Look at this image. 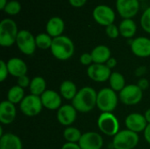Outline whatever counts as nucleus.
I'll return each instance as SVG.
<instances>
[{
  "instance_id": "obj_1",
  "label": "nucleus",
  "mask_w": 150,
  "mask_h": 149,
  "mask_svg": "<svg viewBox=\"0 0 150 149\" xmlns=\"http://www.w3.org/2000/svg\"><path fill=\"white\" fill-rule=\"evenodd\" d=\"M97 97L98 92L92 87H83L71 101L72 105L78 112L88 113L97 107Z\"/></svg>"
},
{
  "instance_id": "obj_5",
  "label": "nucleus",
  "mask_w": 150,
  "mask_h": 149,
  "mask_svg": "<svg viewBox=\"0 0 150 149\" xmlns=\"http://www.w3.org/2000/svg\"><path fill=\"white\" fill-rule=\"evenodd\" d=\"M97 124L99 131L106 136L114 137L120 132V122L112 112H102Z\"/></svg>"
},
{
  "instance_id": "obj_22",
  "label": "nucleus",
  "mask_w": 150,
  "mask_h": 149,
  "mask_svg": "<svg viewBox=\"0 0 150 149\" xmlns=\"http://www.w3.org/2000/svg\"><path fill=\"white\" fill-rule=\"evenodd\" d=\"M91 54L93 59V63L97 64H105L112 57L111 49L105 45H98L95 47L91 50Z\"/></svg>"
},
{
  "instance_id": "obj_30",
  "label": "nucleus",
  "mask_w": 150,
  "mask_h": 149,
  "mask_svg": "<svg viewBox=\"0 0 150 149\" xmlns=\"http://www.w3.org/2000/svg\"><path fill=\"white\" fill-rule=\"evenodd\" d=\"M21 4L18 1L11 0L7 3L4 11L10 16H15L21 11Z\"/></svg>"
},
{
  "instance_id": "obj_37",
  "label": "nucleus",
  "mask_w": 150,
  "mask_h": 149,
  "mask_svg": "<svg viewBox=\"0 0 150 149\" xmlns=\"http://www.w3.org/2000/svg\"><path fill=\"white\" fill-rule=\"evenodd\" d=\"M87 0H69V4L75 8H81L85 5Z\"/></svg>"
},
{
  "instance_id": "obj_41",
  "label": "nucleus",
  "mask_w": 150,
  "mask_h": 149,
  "mask_svg": "<svg viewBox=\"0 0 150 149\" xmlns=\"http://www.w3.org/2000/svg\"><path fill=\"white\" fill-rule=\"evenodd\" d=\"M143 136H144V139L145 141L150 144V124L148 125V126L146 127L145 131L143 132Z\"/></svg>"
},
{
  "instance_id": "obj_17",
  "label": "nucleus",
  "mask_w": 150,
  "mask_h": 149,
  "mask_svg": "<svg viewBox=\"0 0 150 149\" xmlns=\"http://www.w3.org/2000/svg\"><path fill=\"white\" fill-rule=\"evenodd\" d=\"M40 99L43 107L50 111L59 110L60 107L62 105V97L61 94L54 90H47L40 96Z\"/></svg>"
},
{
  "instance_id": "obj_16",
  "label": "nucleus",
  "mask_w": 150,
  "mask_h": 149,
  "mask_svg": "<svg viewBox=\"0 0 150 149\" xmlns=\"http://www.w3.org/2000/svg\"><path fill=\"white\" fill-rule=\"evenodd\" d=\"M125 125L127 126V129L139 133L144 132L149 124L144 115L139 112H133L127 116L125 119Z\"/></svg>"
},
{
  "instance_id": "obj_27",
  "label": "nucleus",
  "mask_w": 150,
  "mask_h": 149,
  "mask_svg": "<svg viewBox=\"0 0 150 149\" xmlns=\"http://www.w3.org/2000/svg\"><path fill=\"white\" fill-rule=\"evenodd\" d=\"M25 97V96L24 89L18 85H14L11 87L7 92V100L14 105L20 104Z\"/></svg>"
},
{
  "instance_id": "obj_23",
  "label": "nucleus",
  "mask_w": 150,
  "mask_h": 149,
  "mask_svg": "<svg viewBox=\"0 0 150 149\" xmlns=\"http://www.w3.org/2000/svg\"><path fill=\"white\" fill-rule=\"evenodd\" d=\"M120 33L125 39H132L137 32V25L133 18H125L119 25Z\"/></svg>"
},
{
  "instance_id": "obj_3",
  "label": "nucleus",
  "mask_w": 150,
  "mask_h": 149,
  "mask_svg": "<svg viewBox=\"0 0 150 149\" xmlns=\"http://www.w3.org/2000/svg\"><path fill=\"white\" fill-rule=\"evenodd\" d=\"M16 22L11 18H4L0 22V45L3 47H10L16 44L18 34Z\"/></svg>"
},
{
  "instance_id": "obj_33",
  "label": "nucleus",
  "mask_w": 150,
  "mask_h": 149,
  "mask_svg": "<svg viewBox=\"0 0 150 149\" xmlns=\"http://www.w3.org/2000/svg\"><path fill=\"white\" fill-rule=\"evenodd\" d=\"M9 75L10 74H9V71H8L7 63L4 61L1 60L0 61V82L1 83L4 82L7 79Z\"/></svg>"
},
{
  "instance_id": "obj_10",
  "label": "nucleus",
  "mask_w": 150,
  "mask_h": 149,
  "mask_svg": "<svg viewBox=\"0 0 150 149\" xmlns=\"http://www.w3.org/2000/svg\"><path fill=\"white\" fill-rule=\"evenodd\" d=\"M92 17L98 25L106 27L107 25L114 24L116 14L112 7L106 4H98L93 9Z\"/></svg>"
},
{
  "instance_id": "obj_11",
  "label": "nucleus",
  "mask_w": 150,
  "mask_h": 149,
  "mask_svg": "<svg viewBox=\"0 0 150 149\" xmlns=\"http://www.w3.org/2000/svg\"><path fill=\"white\" fill-rule=\"evenodd\" d=\"M116 10L120 16L125 18H133L140 11L139 0H116Z\"/></svg>"
},
{
  "instance_id": "obj_44",
  "label": "nucleus",
  "mask_w": 150,
  "mask_h": 149,
  "mask_svg": "<svg viewBox=\"0 0 150 149\" xmlns=\"http://www.w3.org/2000/svg\"><path fill=\"white\" fill-rule=\"evenodd\" d=\"M139 1L141 2V1H146V0H139Z\"/></svg>"
},
{
  "instance_id": "obj_8",
  "label": "nucleus",
  "mask_w": 150,
  "mask_h": 149,
  "mask_svg": "<svg viewBox=\"0 0 150 149\" xmlns=\"http://www.w3.org/2000/svg\"><path fill=\"white\" fill-rule=\"evenodd\" d=\"M143 97V90L137 84H127L119 93L120 101L127 106L138 105Z\"/></svg>"
},
{
  "instance_id": "obj_12",
  "label": "nucleus",
  "mask_w": 150,
  "mask_h": 149,
  "mask_svg": "<svg viewBox=\"0 0 150 149\" xmlns=\"http://www.w3.org/2000/svg\"><path fill=\"white\" fill-rule=\"evenodd\" d=\"M112 70L105 64L93 63L87 68L88 77L96 83H105L109 81Z\"/></svg>"
},
{
  "instance_id": "obj_35",
  "label": "nucleus",
  "mask_w": 150,
  "mask_h": 149,
  "mask_svg": "<svg viewBox=\"0 0 150 149\" xmlns=\"http://www.w3.org/2000/svg\"><path fill=\"white\" fill-rule=\"evenodd\" d=\"M30 83H31V79H30L29 76H27L26 75H25V76H20V77H18V78H17V85L20 86V87L23 88V89H25V88H29Z\"/></svg>"
},
{
  "instance_id": "obj_7",
  "label": "nucleus",
  "mask_w": 150,
  "mask_h": 149,
  "mask_svg": "<svg viewBox=\"0 0 150 149\" xmlns=\"http://www.w3.org/2000/svg\"><path fill=\"white\" fill-rule=\"evenodd\" d=\"M16 45L22 54L28 56L33 55L37 48L35 37L31 32L25 29L19 30L16 40Z\"/></svg>"
},
{
  "instance_id": "obj_15",
  "label": "nucleus",
  "mask_w": 150,
  "mask_h": 149,
  "mask_svg": "<svg viewBox=\"0 0 150 149\" xmlns=\"http://www.w3.org/2000/svg\"><path fill=\"white\" fill-rule=\"evenodd\" d=\"M77 111L72 105H63L57 110L56 117L58 122L66 127L71 126V125L76 120Z\"/></svg>"
},
{
  "instance_id": "obj_25",
  "label": "nucleus",
  "mask_w": 150,
  "mask_h": 149,
  "mask_svg": "<svg viewBox=\"0 0 150 149\" xmlns=\"http://www.w3.org/2000/svg\"><path fill=\"white\" fill-rule=\"evenodd\" d=\"M29 90L31 94L40 97L47 90V83L42 76H34L31 79V83L29 86Z\"/></svg>"
},
{
  "instance_id": "obj_34",
  "label": "nucleus",
  "mask_w": 150,
  "mask_h": 149,
  "mask_svg": "<svg viewBox=\"0 0 150 149\" xmlns=\"http://www.w3.org/2000/svg\"><path fill=\"white\" fill-rule=\"evenodd\" d=\"M80 63L83 66H91V64H93V59H92V56L91 54V53H83L81 54L80 56Z\"/></svg>"
},
{
  "instance_id": "obj_13",
  "label": "nucleus",
  "mask_w": 150,
  "mask_h": 149,
  "mask_svg": "<svg viewBox=\"0 0 150 149\" xmlns=\"http://www.w3.org/2000/svg\"><path fill=\"white\" fill-rule=\"evenodd\" d=\"M78 145L82 149H101L104 146V139L97 132H86L83 133Z\"/></svg>"
},
{
  "instance_id": "obj_36",
  "label": "nucleus",
  "mask_w": 150,
  "mask_h": 149,
  "mask_svg": "<svg viewBox=\"0 0 150 149\" xmlns=\"http://www.w3.org/2000/svg\"><path fill=\"white\" fill-rule=\"evenodd\" d=\"M137 85L140 87V89L142 90H148L149 89V82L148 81V79H146V78H140L139 80H138V82H137Z\"/></svg>"
},
{
  "instance_id": "obj_18",
  "label": "nucleus",
  "mask_w": 150,
  "mask_h": 149,
  "mask_svg": "<svg viewBox=\"0 0 150 149\" xmlns=\"http://www.w3.org/2000/svg\"><path fill=\"white\" fill-rule=\"evenodd\" d=\"M17 116V110L14 104L4 100L0 104V122L3 125H10L14 122Z\"/></svg>"
},
{
  "instance_id": "obj_21",
  "label": "nucleus",
  "mask_w": 150,
  "mask_h": 149,
  "mask_svg": "<svg viewBox=\"0 0 150 149\" xmlns=\"http://www.w3.org/2000/svg\"><path fill=\"white\" fill-rule=\"evenodd\" d=\"M0 149H23L21 139L11 133H6L0 137Z\"/></svg>"
},
{
  "instance_id": "obj_28",
  "label": "nucleus",
  "mask_w": 150,
  "mask_h": 149,
  "mask_svg": "<svg viewBox=\"0 0 150 149\" xmlns=\"http://www.w3.org/2000/svg\"><path fill=\"white\" fill-rule=\"evenodd\" d=\"M82 135L81 131L74 126H68L63 131V138L66 142L69 143H78Z\"/></svg>"
},
{
  "instance_id": "obj_24",
  "label": "nucleus",
  "mask_w": 150,
  "mask_h": 149,
  "mask_svg": "<svg viewBox=\"0 0 150 149\" xmlns=\"http://www.w3.org/2000/svg\"><path fill=\"white\" fill-rule=\"evenodd\" d=\"M59 91L62 98L68 101H72L77 94L78 90L74 82L70 80H66L61 83Z\"/></svg>"
},
{
  "instance_id": "obj_38",
  "label": "nucleus",
  "mask_w": 150,
  "mask_h": 149,
  "mask_svg": "<svg viewBox=\"0 0 150 149\" xmlns=\"http://www.w3.org/2000/svg\"><path fill=\"white\" fill-rule=\"evenodd\" d=\"M61 149H82L80 148V146L78 145V143H69V142H66L62 145Z\"/></svg>"
},
{
  "instance_id": "obj_6",
  "label": "nucleus",
  "mask_w": 150,
  "mask_h": 149,
  "mask_svg": "<svg viewBox=\"0 0 150 149\" xmlns=\"http://www.w3.org/2000/svg\"><path fill=\"white\" fill-rule=\"evenodd\" d=\"M140 137L138 133L128 129L120 131L112 140L114 149H134L138 145Z\"/></svg>"
},
{
  "instance_id": "obj_39",
  "label": "nucleus",
  "mask_w": 150,
  "mask_h": 149,
  "mask_svg": "<svg viewBox=\"0 0 150 149\" xmlns=\"http://www.w3.org/2000/svg\"><path fill=\"white\" fill-rule=\"evenodd\" d=\"M117 64H118V61H117V60L114 58V57H111L107 61H106V63H105V65L112 70V68H114L116 66H117Z\"/></svg>"
},
{
  "instance_id": "obj_20",
  "label": "nucleus",
  "mask_w": 150,
  "mask_h": 149,
  "mask_svg": "<svg viewBox=\"0 0 150 149\" xmlns=\"http://www.w3.org/2000/svg\"><path fill=\"white\" fill-rule=\"evenodd\" d=\"M65 30V23L61 17H52L46 24V32L49 34L53 39L63 35Z\"/></svg>"
},
{
  "instance_id": "obj_26",
  "label": "nucleus",
  "mask_w": 150,
  "mask_h": 149,
  "mask_svg": "<svg viewBox=\"0 0 150 149\" xmlns=\"http://www.w3.org/2000/svg\"><path fill=\"white\" fill-rule=\"evenodd\" d=\"M110 88L116 92H120L126 87V79L122 74L120 72H112L109 78Z\"/></svg>"
},
{
  "instance_id": "obj_42",
  "label": "nucleus",
  "mask_w": 150,
  "mask_h": 149,
  "mask_svg": "<svg viewBox=\"0 0 150 149\" xmlns=\"http://www.w3.org/2000/svg\"><path fill=\"white\" fill-rule=\"evenodd\" d=\"M143 115H144V117H145V119H146L148 124H150V108L149 109H148V110L145 112V113H144Z\"/></svg>"
},
{
  "instance_id": "obj_9",
  "label": "nucleus",
  "mask_w": 150,
  "mask_h": 149,
  "mask_svg": "<svg viewBox=\"0 0 150 149\" xmlns=\"http://www.w3.org/2000/svg\"><path fill=\"white\" fill-rule=\"evenodd\" d=\"M19 109L21 112L27 117H35L39 115L43 109L40 97L33 94L25 96L19 104Z\"/></svg>"
},
{
  "instance_id": "obj_40",
  "label": "nucleus",
  "mask_w": 150,
  "mask_h": 149,
  "mask_svg": "<svg viewBox=\"0 0 150 149\" xmlns=\"http://www.w3.org/2000/svg\"><path fill=\"white\" fill-rule=\"evenodd\" d=\"M146 72H147V68H146V67H144V66H141V67H139V68H136V70H135V76H138V77L142 78V76L146 74Z\"/></svg>"
},
{
  "instance_id": "obj_4",
  "label": "nucleus",
  "mask_w": 150,
  "mask_h": 149,
  "mask_svg": "<svg viewBox=\"0 0 150 149\" xmlns=\"http://www.w3.org/2000/svg\"><path fill=\"white\" fill-rule=\"evenodd\" d=\"M117 92L111 88H103L98 92L97 107L101 112H113L119 104Z\"/></svg>"
},
{
  "instance_id": "obj_19",
  "label": "nucleus",
  "mask_w": 150,
  "mask_h": 149,
  "mask_svg": "<svg viewBox=\"0 0 150 149\" xmlns=\"http://www.w3.org/2000/svg\"><path fill=\"white\" fill-rule=\"evenodd\" d=\"M6 63H7L9 74L11 76L18 78L27 74L28 71L27 65L22 59L18 57H12L9 59Z\"/></svg>"
},
{
  "instance_id": "obj_31",
  "label": "nucleus",
  "mask_w": 150,
  "mask_h": 149,
  "mask_svg": "<svg viewBox=\"0 0 150 149\" xmlns=\"http://www.w3.org/2000/svg\"><path fill=\"white\" fill-rule=\"evenodd\" d=\"M140 22L143 31L150 34V6L142 12Z\"/></svg>"
},
{
  "instance_id": "obj_29",
  "label": "nucleus",
  "mask_w": 150,
  "mask_h": 149,
  "mask_svg": "<svg viewBox=\"0 0 150 149\" xmlns=\"http://www.w3.org/2000/svg\"><path fill=\"white\" fill-rule=\"evenodd\" d=\"M35 41L38 48L42 50H47L51 48L53 43V38L47 32H41L35 36Z\"/></svg>"
},
{
  "instance_id": "obj_43",
  "label": "nucleus",
  "mask_w": 150,
  "mask_h": 149,
  "mask_svg": "<svg viewBox=\"0 0 150 149\" xmlns=\"http://www.w3.org/2000/svg\"><path fill=\"white\" fill-rule=\"evenodd\" d=\"M8 2L9 1H7V0H0V9L2 11L4 10V8H5V6H6V4H7Z\"/></svg>"
},
{
  "instance_id": "obj_2",
  "label": "nucleus",
  "mask_w": 150,
  "mask_h": 149,
  "mask_svg": "<svg viewBox=\"0 0 150 149\" xmlns=\"http://www.w3.org/2000/svg\"><path fill=\"white\" fill-rule=\"evenodd\" d=\"M50 51L55 59L59 61H67L74 55L75 45L70 38L62 35L53 39Z\"/></svg>"
},
{
  "instance_id": "obj_14",
  "label": "nucleus",
  "mask_w": 150,
  "mask_h": 149,
  "mask_svg": "<svg viewBox=\"0 0 150 149\" xmlns=\"http://www.w3.org/2000/svg\"><path fill=\"white\" fill-rule=\"evenodd\" d=\"M130 48L132 53L140 58H147L150 56V39L148 37H137L130 41Z\"/></svg>"
},
{
  "instance_id": "obj_32",
  "label": "nucleus",
  "mask_w": 150,
  "mask_h": 149,
  "mask_svg": "<svg viewBox=\"0 0 150 149\" xmlns=\"http://www.w3.org/2000/svg\"><path fill=\"white\" fill-rule=\"evenodd\" d=\"M105 33L110 39H117L120 35L119 25H116L115 24L107 25L105 27Z\"/></svg>"
}]
</instances>
